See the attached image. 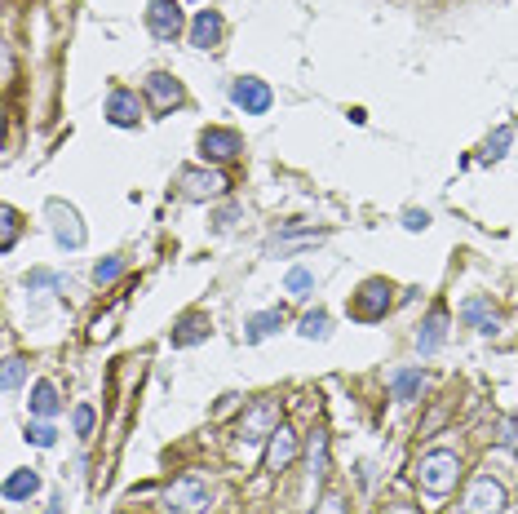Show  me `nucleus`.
I'll use <instances>...</instances> for the list:
<instances>
[{
    "label": "nucleus",
    "instance_id": "obj_1",
    "mask_svg": "<svg viewBox=\"0 0 518 514\" xmlns=\"http://www.w3.org/2000/svg\"><path fill=\"white\" fill-rule=\"evenodd\" d=\"M457 479H461V457H457V452L434 448V452L421 457L417 483H421V492H426V497H448V492L457 488Z\"/></svg>",
    "mask_w": 518,
    "mask_h": 514
},
{
    "label": "nucleus",
    "instance_id": "obj_2",
    "mask_svg": "<svg viewBox=\"0 0 518 514\" xmlns=\"http://www.w3.org/2000/svg\"><path fill=\"white\" fill-rule=\"evenodd\" d=\"M213 506V483L204 475H178L164 488V510L169 514H209Z\"/></svg>",
    "mask_w": 518,
    "mask_h": 514
},
{
    "label": "nucleus",
    "instance_id": "obj_3",
    "mask_svg": "<svg viewBox=\"0 0 518 514\" xmlns=\"http://www.w3.org/2000/svg\"><path fill=\"white\" fill-rule=\"evenodd\" d=\"M279 430V399H257L253 408L240 417V448H253V444H262V439H271Z\"/></svg>",
    "mask_w": 518,
    "mask_h": 514
},
{
    "label": "nucleus",
    "instance_id": "obj_4",
    "mask_svg": "<svg viewBox=\"0 0 518 514\" xmlns=\"http://www.w3.org/2000/svg\"><path fill=\"white\" fill-rule=\"evenodd\" d=\"M395 289H390L386 280H364L359 284V293H355V302H350V315L355 320H364V324H372V320H386V311H390V297Z\"/></svg>",
    "mask_w": 518,
    "mask_h": 514
},
{
    "label": "nucleus",
    "instance_id": "obj_5",
    "mask_svg": "<svg viewBox=\"0 0 518 514\" xmlns=\"http://www.w3.org/2000/svg\"><path fill=\"white\" fill-rule=\"evenodd\" d=\"M231 102L244 111V116H266L275 94H271V85H266L262 76H235L231 80Z\"/></svg>",
    "mask_w": 518,
    "mask_h": 514
},
{
    "label": "nucleus",
    "instance_id": "obj_6",
    "mask_svg": "<svg viewBox=\"0 0 518 514\" xmlns=\"http://www.w3.org/2000/svg\"><path fill=\"white\" fill-rule=\"evenodd\" d=\"M178 187L186 200H195V204H204V200H222L226 195V173H217V169H182L178 173Z\"/></svg>",
    "mask_w": 518,
    "mask_h": 514
},
{
    "label": "nucleus",
    "instance_id": "obj_7",
    "mask_svg": "<svg viewBox=\"0 0 518 514\" xmlns=\"http://www.w3.org/2000/svg\"><path fill=\"white\" fill-rule=\"evenodd\" d=\"M147 27L155 40H164V45H173L182 32H186V14L178 0H151L147 5Z\"/></svg>",
    "mask_w": 518,
    "mask_h": 514
},
{
    "label": "nucleus",
    "instance_id": "obj_8",
    "mask_svg": "<svg viewBox=\"0 0 518 514\" xmlns=\"http://www.w3.org/2000/svg\"><path fill=\"white\" fill-rule=\"evenodd\" d=\"M505 510V488L492 475H479L465 488L461 497V514H501Z\"/></svg>",
    "mask_w": 518,
    "mask_h": 514
},
{
    "label": "nucleus",
    "instance_id": "obj_9",
    "mask_svg": "<svg viewBox=\"0 0 518 514\" xmlns=\"http://www.w3.org/2000/svg\"><path fill=\"white\" fill-rule=\"evenodd\" d=\"M49 231H54L58 249H80V244H85V222H80V213L62 200H49Z\"/></svg>",
    "mask_w": 518,
    "mask_h": 514
},
{
    "label": "nucleus",
    "instance_id": "obj_10",
    "mask_svg": "<svg viewBox=\"0 0 518 514\" xmlns=\"http://www.w3.org/2000/svg\"><path fill=\"white\" fill-rule=\"evenodd\" d=\"M102 116H107V125H116V129H138L142 125V98L133 94V89H111Z\"/></svg>",
    "mask_w": 518,
    "mask_h": 514
},
{
    "label": "nucleus",
    "instance_id": "obj_11",
    "mask_svg": "<svg viewBox=\"0 0 518 514\" xmlns=\"http://www.w3.org/2000/svg\"><path fill=\"white\" fill-rule=\"evenodd\" d=\"M244 151V138L235 129H222V125H213V129H204L200 133V156L204 160H213V164H226V160H235Z\"/></svg>",
    "mask_w": 518,
    "mask_h": 514
},
{
    "label": "nucleus",
    "instance_id": "obj_12",
    "mask_svg": "<svg viewBox=\"0 0 518 514\" xmlns=\"http://www.w3.org/2000/svg\"><path fill=\"white\" fill-rule=\"evenodd\" d=\"M226 36V18L217 14V9H200V14L191 18V27H186V40H191L195 49H217Z\"/></svg>",
    "mask_w": 518,
    "mask_h": 514
},
{
    "label": "nucleus",
    "instance_id": "obj_13",
    "mask_svg": "<svg viewBox=\"0 0 518 514\" xmlns=\"http://www.w3.org/2000/svg\"><path fill=\"white\" fill-rule=\"evenodd\" d=\"M147 98L155 111H173L186 102V89L178 85V76H169V71H151L147 76Z\"/></svg>",
    "mask_w": 518,
    "mask_h": 514
},
{
    "label": "nucleus",
    "instance_id": "obj_14",
    "mask_svg": "<svg viewBox=\"0 0 518 514\" xmlns=\"http://www.w3.org/2000/svg\"><path fill=\"white\" fill-rule=\"evenodd\" d=\"M209 333H213V320L204 311H186L178 315V324H173V346L178 351H186V346H200V342H209Z\"/></svg>",
    "mask_w": 518,
    "mask_h": 514
},
{
    "label": "nucleus",
    "instance_id": "obj_15",
    "mask_svg": "<svg viewBox=\"0 0 518 514\" xmlns=\"http://www.w3.org/2000/svg\"><path fill=\"white\" fill-rule=\"evenodd\" d=\"M293 457H297V435L284 426V421H279V430H275L271 439H266V470H271V475H279V470L293 466Z\"/></svg>",
    "mask_w": 518,
    "mask_h": 514
},
{
    "label": "nucleus",
    "instance_id": "obj_16",
    "mask_svg": "<svg viewBox=\"0 0 518 514\" xmlns=\"http://www.w3.org/2000/svg\"><path fill=\"white\" fill-rule=\"evenodd\" d=\"M443 342H448V311H443V306H434L426 320H421V328H417V351L421 355H434Z\"/></svg>",
    "mask_w": 518,
    "mask_h": 514
},
{
    "label": "nucleus",
    "instance_id": "obj_17",
    "mask_svg": "<svg viewBox=\"0 0 518 514\" xmlns=\"http://www.w3.org/2000/svg\"><path fill=\"white\" fill-rule=\"evenodd\" d=\"M461 320L474 328V333H483V337H492L496 328H501V315H496V306L488 302V297H470V302L461 306Z\"/></svg>",
    "mask_w": 518,
    "mask_h": 514
},
{
    "label": "nucleus",
    "instance_id": "obj_18",
    "mask_svg": "<svg viewBox=\"0 0 518 514\" xmlns=\"http://www.w3.org/2000/svg\"><path fill=\"white\" fill-rule=\"evenodd\" d=\"M279 328H284V306H271V311H257L253 320L244 324V342H248V346H257V342H266V337H275Z\"/></svg>",
    "mask_w": 518,
    "mask_h": 514
},
{
    "label": "nucleus",
    "instance_id": "obj_19",
    "mask_svg": "<svg viewBox=\"0 0 518 514\" xmlns=\"http://www.w3.org/2000/svg\"><path fill=\"white\" fill-rule=\"evenodd\" d=\"M58 408H62V395H58L54 382H36V386H31V395H27V413L31 417L49 421V417H58Z\"/></svg>",
    "mask_w": 518,
    "mask_h": 514
},
{
    "label": "nucleus",
    "instance_id": "obj_20",
    "mask_svg": "<svg viewBox=\"0 0 518 514\" xmlns=\"http://www.w3.org/2000/svg\"><path fill=\"white\" fill-rule=\"evenodd\" d=\"M0 492H5L9 506H18V501H31V497L40 492V475H36V470H9V475H5V488H0Z\"/></svg>",
    "mask_w": 518,
    "mask_h": 514
},
{
    "label": "nucleus",
    "instance_id": "obj_21",
    "mask_svg": "<svg viewBox=\"0 0 518 514\" xmlns=\"http://www.w3.org/2000/svg\"><path fill=\"white\" fill-rule=\"evenodd\" d=\"M421 386H426V373H421V368H399V373L390 377V390H395V399H403V404H412V399L421 395Z\"/></svg>",
    "mask_w": 518,
    "mask_h": 514
},
{
    "label": "nucleus",
    "instance_id": "obj_22",
    "mask_svg": "<svg viewBox=\"0 0 518 514\" xmlns=\"http://www.w3.org/2000/svg\"><path fill=\"white\" fill-rule=\"evenodd\" d=\"M297 333H302L306 342H328V333H333V320H328V311H306L302 324H297Z\"/></svg>",
    "mask_w": 518,
    "mask_h": 514
},
{
    "label": "nucleus",
    "instance_id": "obj_23",
    "mask_svg": "<svg viewBox=\"0 0 518 514\" xmlns=\"http://www.w3.org/2000/svg\"><path fill=\"white\" fill-rule=\"evenodd\" d=\"M284 293L297 297V302H306V297L315 293V271H306V266H293V271L284 275Z\"/></svg>",
    "mask_w": 518,
    "mask_h": 514
},
{
    "label": "nucleus",
    "instance_id": "obj_24",
    "mask_svg": "<svg viewBox=\"0 0 518 514\" xmlns=\"http://www.w3.org/2000/svg\"><path fill=\"white\" fill-rule=\"evenodd\" d=\"M23 439H27L31 448H54V444H58V430L49 426V421L31 417V421H27V435H23Z\"/></svg>",
    "mask_w": 518,
    "mask_h": 514
},
{
    "label": "nucleus",
    "instance_id": "obj_25",
    "mask_svg": "<svg viewBox=\"0 0 518 514\" xmlns=\"http://www.w3.org/2000/svg\"><path fill=\"white\" fill-rule=\"evenodd\" d=\"M120 275H124V257H116V253L93 262V280H98V284H116Z\"/></svg>",
    "mask_w": 518,
    "mask_h": 514
},
{
    "label": "nucleus",
    "instance_id": "obj_26",
    "mask_svg": "<svg viewBox=\"0 0 518 514\" xmlns=\"http://www.w3.org/2000/svg\"><path fill=\"white\" fill-rule=\"evenodd\" d=\"M510 142H514V129L510 125H501V129H496L492 133V138H488V147H483V160H501L505 156V151H510Z\"/></svg>",
    "mask_w": 518,
    "mask_h": 514
},
{
    "label": "nucleus",
    "instance_id": "obj_27",
    "mask_svg": "<svg viewBox=\"0 0 518 514\" xmlns=\"http://www.w3.org/2000/svg\"><path fill=\"white\" fill-rule=\"evenodd\" d=\"M93 421H98V413H93V404H76V413H71V430H76L80 439L93 435Z\"/></svg>",
    "mask_w": 518,
    "mask_h": 514
},
{
    "label": "nucleus",
    "instance_id": "obj_28",
    "mask_svg": "<svg viewBox=\"0 0 518 514\" xmlns=\"http://www.w3.org/2000/svg\"><path fill=\"white\" fill-rule=\"evenodd\" d=\"M0 222H5V235H0V249H14V240H18V209H9V204H5V209H0Z\"/></svg>",
    "mask_w": 518,
    "mask_h": 514
},
{
    "label": "nucleus",
    "instance_id": "obj_29",
    "mask_svg": "<svg viewBox=\"0 0 518 514\" xmlns=\"http://www.w3.org/2000/svg\"><path fill=\"white\" fill-rule=\"evenodd\" d=\"M23 377H27V364H23V359H5V382H0V386H5L9 395L23 386Z\"/></svg>",
    "mask_w": 518,
    "mask_h": 514
},
{
    "label": "nucleus",
    "instance_id": "obj_30",
    "mask_svg": "<svg viewBox=\"0 0 518 514\" xmlns=\"http://www.w3.org/2000/svg\"><path fill=\"white\" fill-rule=\"evenodd\" d=\"M27 289H62V280L54 271H31L27 275Z\"/></svg>",
    "mask_w": 518,
    "mask_h": 514
},
{
    "label": "nucleus",
    "instance_id": "obj_31",
    "mask_svg": "<svg viewBox=\"0 0 518 514\" xmlns=\"http://www.w3.org/2000/svg\"><path fill=\"white\" fill-rule=\"evenodd\" d=\"M111 324H116V315H102V320H93V328H89V337H93V342H107V337H111V333H116V328H111Z\"/></svg>",
    "mask_w": 518,
    "mask_h": 514
},
{
    "label": "nucleus",
    "instance_id": "obj_32",
    "mask_svg": "<svg viewBox=\"0 0 518 514\" xmlns=\"http://www.w3.org/2000/svg\"><path fill=\"white\" fill-rule=\"evenodd\" d=\"M403 226H408V231H426V226H430V213H426V209H408V213H403Z\"/></svg>",
    "mask_w": 518,
    "mask_h": 514
},
{
    "label": "nucleus",
    "instance_id": "obj_33",
    "mask_svg": "<svg viewBox=\"0 0 518 514\" xmlns=\"http://www.w3.org/2000/svg\"><path fill=\"white\" fill-rule=\"evenodd\" d=\"M235 218H240V204H231V209H222V213H217V231H231V226H235Z\"/></svg>",
    "mask_w": 518,
    "mask_h": 514
},
{
    "label": "nucleus",
    "instance_id": "obj_34",
    "mask_svg": "<svg viewBox=\"0 0 518 514\" xmlns=\"http://www.w3.org/2000/svg\"><path fill=\"white\" fill-rule=\"evenodd\" d=\"M496 444H501V448H514V444H518L514 421H501V435H496Z\"/></svg>",
    "mask_w": 518,
    "mask_h": 514
},
{
    "label": "nucleus",
    "instance_id": "obj_35",
    "mask_svg": "<svg viewBox=\"0 0 518 514\" xmlns=\"http://www.w3.org/2000/svg\"><path fill=\"white\" fill-rule=\"evenodd\" d=\"M319 514H346V501H341V497H324V510H319Z\"/></svg>",
    "mask_w": 518,
    "mask_h": 514
},
{
    "label": "nucleus",
    "instance_id": "obj_36",
    "mask_svg": "<svg viewBox=\"0 0 518 514\" xmlns=\"http://www.w3.org/2000/svg\"><path fill=\"white\" fill-rule=\"evenodd\" d=\"M381 514H421V510H417V506H403V501H395V506H386Z\"/></svg>",
    "mask_w": 518,
    "mask_h": 514
}]
</instances>
